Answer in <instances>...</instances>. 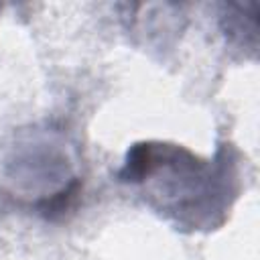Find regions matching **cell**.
Here are the masks:
<instances>
[{"label":"cell","mask_w":260,"mask_h":260,"mask_svg":"<svg viewBox=\"0 0 260 260\" xmlns=\"http://www.w3.org/2000/svg\"><path fill=\"white\" fill-rule=\"evenodd\" d=\"M118 181L183 232L219 228L240 191L232 144H221L211 158H203L173 142H136L124 156Z\"/></svg>","instance_id":"1"},{"label":"cell","mask_w":260,"mask_h":260,"mask_svg":"<svg viewBox=\"0 0 260 260\" xmlns=\"http://www.w3.org/2000/svg\"><path fill=\"white\" fill-rule=\"evenodd\" d=\"M2 173L12 197L28 203L47 219L71 211L81 191V179L75 173L67 140L53 128L18 132L6 148Z\"/></svg>","instance_id":"2"},{"label":"cell","mask_w":260,"mask_h":260,"mask_svg":"<svg viewBox=\"0 0 260 260\" xmlns=\"http://www.w3.org/2000/svg\"><path fill=\"white\" fill-rule=\"evenodd\" d=\"M225 14H221V30L230 43L242 49L256 47V30H258V6L248 4H225Z\"/></svg>","instance_id":"3"}]
</instances>
